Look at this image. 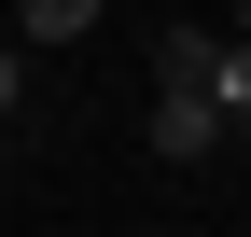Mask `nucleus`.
Wrapping results in <instances>:
<instances>
[{"mask_svg": "<svg viewBox=\"0 0 251 237\" xmlns=\"http://www.w3.org/2000/svg\"><path fill=\"white\" fill-rule=\"evenodd\" d=\"M14 84H28V56H14V42H0V112H14Z\"/></svg>", "mask_w": 251, "mask_h": 237, "instance_id": "obj_3", "label": "nucleus"}, {"mask_svg": "<svg viewBox=\"0 0 251 237\" xmlns=\"http://www.w3.org/2000/svg\"><path fill=\"white\" fill-rule=\"evenodd\" d=\"M209 140H224V112H209V98H168V112H153V154H181V167H196Z\"/></svg>", "mask_w": 251, "mask_h": 237, "instance_id": "obj_1", "label": "nucleus"}, {"mask_svg": "<svg viewBox=\"0 0 251 237\" xmlns=\"http://www.w3.org/2000/svg\"><path fill=\"white\" fill-rule=\"evenodd\" d=\"M224 42H237V56H251V0H237V28H224Z\"/></svg>", "mask_w": 251, "mask_h": 237, "instance_id": "obj_4", "label": "nucleus"}, {"mask_svg": "<svg viewBox=\"0 0 251 237\" xmlns=\"http://www.w3.org/2000/svg\"><path fill=\"white\" fill-rule=\"evenodd\" d=\"M98 0H14V42H84Z\"/></svg>", "mask_w": 251, "mask_h": 237, "instance_id": "obj_2", "label": "nucleus"}]
</instances>
